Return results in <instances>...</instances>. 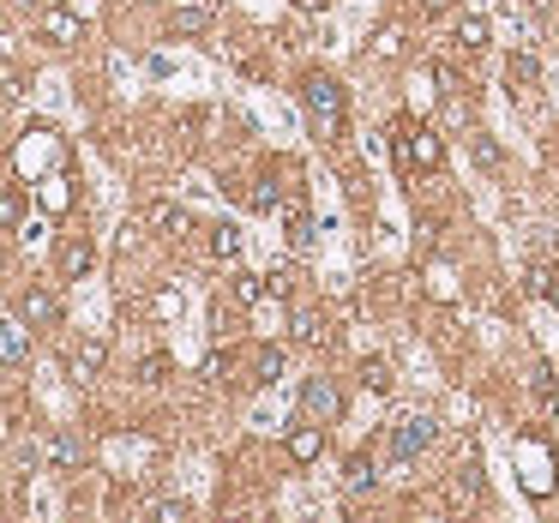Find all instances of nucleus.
<instances>
[{"instance_id": "obj_1", "label": "nucleus", "mask_w": 559, "mask_h": 523, "mask_svg": "<svg viewBox=\"0 0 559 523\" xmlns=\"http://www.w3.org/2000/svg\"><path fill=\"white\" fill-rule=\"evenodd\" d=\"M301 109H307V120H313V133H319L325 145L343 138V85L331 72H307L301 79Z\"/></svg>"}, {"instance_id": "obj_2", "label": "nucleus", "mask_w": 559, "mask_h": 523, "mask_svg": "<svg viewBox=\"0 0 559 523\" xmlns=\"http://www.w3.org/2000/svg\"><path fill=\"white\" fill-rule=\"evenodd\" d=\"M391 151H397V169L415 175V169H440L445 163V145L433 127H415V120H397L391 127Z\"/></svg>"}, {"instance_id": "obj_3", "label": "nucleus", "mask_w": 559, "mask_h": 523, "mask_svg": "<svg viewBox=\"0 0 559 523\" xmlns=\"http://www.w3.org/2000/svg\"><path fill=\"white\" fill-rule=\"evenodd\" d=\"M433 409H403L397 422H391V452L397 457H415V452H427L433 445Z\"/></svg>"}, {"instance_id": "obj_4", "label": "nucleus", "mask_w": 559, "mask_h": 523, "mask_svg": "<svg viewBox=\"0 0 559 523\" xmlns=\"http://www.w3.org/2000/svg\"><path fill=\"white\" fill-rule=\"evenodd\" d=\"M301 415H307V422H325V427H331V422L343 415V391L331 385V379H319V373H313V379L301 385Z\"/></svg>"}, {"instance_id": "obj_5", "label": "nucleus", "mask_w": 559, "mask_h": 523, "mask_svg": "<svg viewBox=\"0 0 559 523\" xmlns=\"http://www.w3.org/2000/svg\"><path fill=\"white\" fill-rule=\"evenodd\" d=\"M36 36H43L49 49H72V43H79V13H67V6H43Z\"/></svg>"}, {"instance_id": "obj_6", "label": "nucleus", "mask_w": 559, "mask_h": 523, "mask_svg": "<svg viewBox=\"0 0 559 523\" xmlns=\"http://www.w3.org/2000/svg\"><path fill=\"white\" fill-rule=\"evenodd\" d=\"M18 319L36 325V331H49V325H61V301H54L49 289H24L18 295Z\"/></svg>"}, {"instance_id": "obj_7", "label": "nucleus", "mask_w": 559, "mask_h": 523, "mask_svg": "<svg viewBox=\"0 0 559 523\" xmlns=\"http://www.w3.org/2000/svg\"><path fill=\"white\" fill-rule=\"evenodd\" d=\"M102 361H109V343H102V338H85L79 349L67 355V373L79 379V385H90V379H102Z\"/></svg>"}, {"instance_id": "obj_8", "label": "nucleus", "mask_w": 559, "mask_h": 523, "mask_svg": "<svg viewBox=\"0 0 559 523\" xmlns=\"http://www.w3.org/2000/svg\"><path fill=\"white\" fill-rule=\"evenodd\" d=\"M211 24H217V6H211V0H181V6L169 13L175 36H199V31H211Z\"/></svg>"}, {"instance_id": "obj_9", "label": "nucleus", "mask_w": 559, "mask_h": 523, "mask_svg": "<svg viewBox=\"0 0 559 523\" xmlns=\"http://www.w3.org/2000/svg\"><path fill=\"white\" fill-rule=\"evenodd\" d=\"M325 457V422H307L289 433V463H319Z\"/></svg>"}, {"instance_id": "obj_10", "label": "nucleus", "mask_w": 559, "mask_h": 523, "mask_svg": "<svg viewBox=\"0 0 559 523\" xmlns=\"http://www.w3.org/2000/svg\"><path fill=\"white\" fill-rule=\"evenodd\" d=\"M145 229L151 235H186V211L169 199H156V204H145Z\"/></svg>"}, {"instance_id": "obj_11", "label": "nucleus", "mask_w": 559, "mask_h": 523, "mask_svg": "<svg viewBox=\"0 0 559 523\" xmlns=\"http://www.w3.org/2000/svg\"><path fill=\"white\" fill-rule=\"evenodd\" d=\"M90 265H97V247H90L85 235H72V241H61V277H85Z\"/></svg>"}, {"instance_id": "obj_12", "label": "nucleus", "mask_w": 559, "mask_h": 523, "mask_svg": "<svg viewBox=\"0 0 559 523\" xmlns=\"http://www.w3.org/2000/svg\"><path fill=\"white\" fill-rule=\"evenodd\" d=\"M265 289H271V277H259V271H235V277H229L235 307H259V301H265Z\"/></svg>"}, {"instance_id": "obj_13", "label": "nucleus", "mask_w": 559, "mask_h": 523, "mask_svg": "<svg viewBox=\"0 0 559 523\" xmlns=\"http://www.w3.org/2000/svg\"><path fill=\"white\" fill-rule=\"evenodd\" d=\"M373 481H379V475H373V457H349V470H343V493H349V499H355V493H373Z\"/></svg>"}, {"instance_id": "obj_14", "label": "nucleus", "mask_w": 559, "mask_h": 523, "mask_svg": "<svg viewBox=\"0 0 559 523\" xmlns=\"http://www.w3.org/2000/svg\"><path fill=\"white\" fill-rule=\"evenodd\" d=\"M0 355H6V367H24V319H6V331H0Z\"/></svg>"}, {"instance_id": "obj_15", "label": "nucleus", "mask_w": 559, "mask_h": 523, "mask_svg": "<svg viewBox=\"0 0 559 523\" xmlns=\"http://www.w3.org/2000/svg\"><path fill=\"white\" fill-rule=\"evenodd\" d=\"M211 253L229 259V265L241 259V229H235V223H217V229H211Z\"/></svg>"}, {"instance_id": "obj_16", "label": "nucleus", "mask_w": 559, "mask_h": 523, "mask_svg": "<svg viewBox=\"0 0 559 523\" xmlns=\"http://www.w3.org/2000/svg\"><path fill=\"white\" fill-rule=\"evenodd\" d=\"M361 385H367V391H391V385H397L385 355H367V361H361Z\"/></svg>"}, {"instance_id": "obj_17", "label": "nucleus", "mask_w": 559, "mask_h": 523, "mask_svg": "<svg viewBox=\"0 0 559 523\" xmlns=\"http://www.w3.org/2000/svg\"><path fill=\"white\" fill-rule=\"evenodd\" d=\"M295 338H301V343H319V349H325V343H331V325H325V313H301V319H295Z\"/></svg>"}, {"instance_id": "obj_18", "label": "nucleus", "mask_w": 559, "mask_h": 523, "mask_svg": "<svg viewBox=\"0 0 559 523\" xmlns=\"http://www.w3.org/2000/svg\"><path fill=\"white\" fill-rule=\"evenodd\" d=\"M506 79H511V85H535V79H542V67H535V54H524V49H517V54L506 61Z\"/></svg>"}, {"instance_id": "obj_19", "label": "nucleus", "mask_w": 559, "mask_h": 523, "mask_svg": "<svg viewBox=\"0 0 559 523\" xmlns=\"http://www.w3.org/2000/svg\"><path fill=\"white\" fill-rule=\"evenodd\" d=\"M277 373H283V349H259L253 355V385H271Z\"/></svg>"}, {"instance_id": "obj_20", "label": "nucleus", "mask_w": 559, "mask_h": 523, "mask_svg": "<svg viewBox=\"0 0 559 523\" xmlns=\"http://www.w3.org/2000/svg\"><path fill=\"white\" fill-rule=\"evenodd\" d=\"M458 43L463 49H488V18H458Z\"/></svg>"}, {"instance_id": "obj_21", "label": "nucleus", "mask_w": 559, "mask_h": 523, "mask_svg": "<svg viewBox=\"0 0 559 523\" xmlns=\"http://www.w3.org/2000/svg\"><path fill=\"white\" fill-rule=\"evenodd\" d=\"M169 379V355H145L138 361V385H163Z\"/></svg>"}, {"instance_id": "obj_22", "label": "nucleus", "mask_w": 559, "mask_h": 523, "mask_svg": "<svg viewBox=\"0 0 559 523\" xmlns=\"http://www.w3.org/2000/svg\"><path fill=\"white\" fill-rule=\"evenodd\" d=\"M289 241H295V253H307V247H313V217H307V211H295V217H289Z\"/></svg>"}, {"instance_id": "obj_23", "label": "nucleus", "mask_w": 559, "mask_h": 523, "mask_svg": "<svg viewBox=\"0 0 559 523\" xmlns=\"http://www.w3.org/2000/svg\"><path fill=\"white\" fill-rule=\"evenodd\" d=\"M554 283H559V277H554V271L542 265V259H535V265L524 271V289H529V295H547V289H554Z\"/></svg>"}, {"instance_id": "obj_24", "label": "nucleus", "mask_w": 559, "mask_h": 523, "mask_svg": "<svg viewBox=\"0 0 559 523\" xmlns=\"http://www.w3.org/2000/svg\"><path fill=\"white\" fill-rule=\"evenodd\" d=\"M469 151H475V163H481L488 175H499V151H493V138H481V133H475V138H469Z\"/></svg>"}, {"instance_id": "obj_25", "label": "nucleus", "mask_w": 559, "mask_h": 523, "mask_svg": "<svg viewBox=\"0 0 559 523\" xmlns=\"http://www.w3.org/2000/svg\"><path fill=\"white\" fill-rule=\"evenodd\" d=\"M373 49L385 54V61H391V54H403V31H397V24H385V31L373 36Z\"/></svg>"}, {"instance_id": "obj_26", "label": "nucleus", "mask_w": 559, "mask_h": 523, "mask_svg": "<svg viewBox=\"0 0 559 523\" xmlns=\"http://www.w3.org/2000/svg\"><path fill=\"white\" fill-rule=\"evenodd\" d=\"M43 204H49V211H67V204H72L67 181H49V186H43Z\"/></svg>"}, {"instance_id": "obj_27", "label": "nucleus", "mask_w": 559, "mask_h": 523, "mask_svg": "<svg viewBox=\"0 0 559 523\" xmlns=\"http://www.w3.org/2000/svg\"><path fill=\"white\" fill-rule=\"evenodd\" d=\"M79 457H85V445H79V439H54V463H79Z\"/></svg>"}, {"instance_id": "obj_28", "label": "nucleus", "mask_w": 559, "mask_h": 523, "mask_svg": "<svg viewBox=\"0 0 559 523\" xmlns=\"http://www.w3.org/2000/svg\"><path fill=\"white\" fill-rule=\"evenodd\" d=\"M0 211H6V223H13V229L24 223V199H18V186H6V199H0Z\"/></svg>"}, {"instance_id": "obj_29", "label": "nucleus", "mask_w": 559, "mask_h": 523, "mask_svg": "<svg viewBox=\"0 0 559 523\" xmlns=\"http://www.w3.org/2000/svg\"><path fill=\"white\" fill-rule=\"evenodd\" d=\"M151 518H156V523H181L186 511H181V499H156V506H151Z\"/></svg>"}, {"instance_id": "obj_30", "label": "nucleus", "mask_w": 559, "mask_h": 523, "mask_svg": "<svg viewBox=\"0 0 559 523\" xmlns=\"http://www.w3.org/2000/svg\"><path fill=\"white\" fill-rule=\"evenodd\" d=\"M253 204H259V211H271V204H277V186L259 181V186H253Z\"/></svg>"}, {"instance_id": "obj_31", "label": "nucleus", "mask_w": 559, "mask_h": 523, "mask_svg": "<svg viewBox=\"0 0 559 523\" xmlns=\"http://www.w3.org/2000/svg\"><path fill=\"white\" fill-rule=\"evenodd\" d=\"M427 6H451V0H427Z\"/></svg>"}]
</instances>
